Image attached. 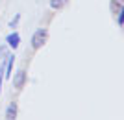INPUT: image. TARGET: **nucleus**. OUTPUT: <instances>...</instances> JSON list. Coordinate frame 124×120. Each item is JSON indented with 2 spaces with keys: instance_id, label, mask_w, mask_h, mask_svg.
Instances as JSON below:
<instances>
[{
  "instance_id": "6",
  "label": "nucleus",
  "mask_w": 124,
  "mask_h": 120,
  "mask_svg": "<svg viewBox=\"0 0 124 120\" xmlns=\"http://www.w3.org/2000/svg\"><path fill=\"white\" fill-rule=\"evenodd\" d=\"M111 11L113 13L122 11V0H111Z\"/></svg>"
},
{
  "instance_id": "7",
  "label": "nucleus",
  "mask_w": 124,
  "mask_h": 120,
  "mask_svg": "<svg viewBox=\"0 0 124 120\" xmlns=\"http://www.w3.org/2000/svg\"><path fill=\"white\" fill-rule=\"evenodd\" d=\"M117 15V24H119V28L124 26V11H119V13H115Z\"/></svg>"
},
{
  "instance_id": "2",
  "label": "nucleus",
  "mask_w": 124,
  "mask_h": 120,
  "mask_svg": "<svg viewBox=\"0 0 124 120\" xmlns=\"http://www.w3.org/2000/svg\"><path fill=\"white\" fill-rule=\"evenodd\" d=\"M24 83H26V70H22V68H21V70H17L15 78H13V87L21 91L22 87H24Z\"/></svg>"
},
{
  "instance_id": "8",
  "label": "nucleus",
  "mask_w": 124,
  "mask_h": 120,
  "mask_svg": "<svg viewBox=\"0 0 124 120\" xmlns=\"http://www.w3.org/2000/svg\"><path fill=\"white\" fill-rule=\"evenodd\" d=\"M19 21H21V15H15V19L9 22V26H11V28H15L17 24H19Z\"/></svg>"
},
{
  "instance_id": "5",
  "label": "nucleus",
  "mask_w": 124,
  "mask_h": 120,
  "mask_svg": "<svg viewBox=\"0 0 124 120\" xmlns=\"http://www.w3.org/2000/svg\"><path fill=\"white\" fill-rule=\"evenodd\" d=\"M69 0H50V7L52 9H61V7H65L67 6Z\"/></svg>"
},
{
  "instance_id": "9",
  "label": "nucleus",
  "mask_w": 124,
  "mask_h": 120,
  "mask_svg": "<svg viewBox=\"0 0 124 120\" xmlns=\"http://www.w3.org/2000/svg\"><path fill=\"white\" fill-rule=\"evenodd\" d=\"M0 56H6V48H4V46L0 48Z\"/></svg>"
},
{
  "instance_id": "3",
  "label": "nucleus",
  "mask_w": 124,
  "mask_h": 120,
  "mask_svg": "<svg viewBox=\"0 0 124 120\" xmlns=\"http://www.w3.org/2000/svg\"><path fill=\"white\" fill-rule=\"evenodd\" d=\"M6 44H8L9 48H13V50H15V48H19V44H21V35H19L17 31L9 33V35L6 37Z\"/></svg>"
},
{
  "instance_id": "1",
  "label": "nucleus",
  "mask_w": 124,
  "mask_h": 120,
  "mask_svg": "<svg viewBox=\"0 0 124 120\" xmlns=\"http://www.w3.org/2000/svg\"><path fill=\"white\" fill-rule=\"evenodd\" d=\"M48 39V30L46 28H39V30L33 31V35H31V48L33 50H39V48L46 42Z\"/></svg>"
},
{
  "instance_id": "4",
  "label": "nucleus",
  "mask_w": 124,
  "mask_h": 120,
  "mask_svg": "<svg viewBox=\"0 0 124 120\" xmlns=\"http://www.w3.org/2000/svg\"><path fill=\"white\" fill-rule=\"evenodd\" d=\"M17 102H11L8 105V109H6V120H15L17 118Z\"/></svg>"
}]
</instances>
